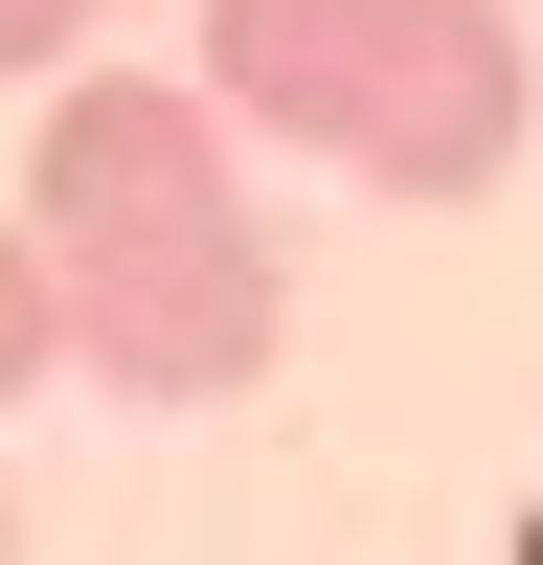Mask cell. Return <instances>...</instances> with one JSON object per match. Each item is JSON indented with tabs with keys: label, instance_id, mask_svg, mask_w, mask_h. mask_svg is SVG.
Listing matches in <instances>:
<instances>
[{
	"label": "cell",
	"instance_id": "obj_3",
	"mask_svg": "<svg viewBox=\"0 0 543 565\" xmlns=\"http://www.w3.org/2000/svg\"><path fill=\"white\" fill-rule=\"evenodd\" d=\"M23 385H68V295H45L23 204H0V407H23Z\"/></svg>",
	"mask_w": 543,
	"mask_h": 565
},
{
	"label": "cell",
	"instance_id": "obj_2",
	"mask_svg": "<svg viewBox=\"0 0 543 565\" xmlns=\"http://www.w3.org/2000/svg\"><path fill=\"white\" fill-rule=\"evenodd\" d=\"M204 90L226 136H295V159L385 181V204H498L543 114L521 0H204Z\"/></svg>",
	"mask_w": 543,
	"mask_h": 565
},
{
	"label": "cell",
	"instance_id": "obj_5",
	"mask_svg": "<svg viewBox=\"0 0 543 565\" xmlns=\"http://www.w3.org/2000/svg\"><path fill=\"white\" fill-rule=\"evenodd\" d=\"M0 565H23V498H0Z\"/></svg>",
	"mask_w": 543,
	"mask_h": 565
},
{
	"label": "cell",
	"instance_id": "obj_1",
	"mask_svg": "<svg viewBox=\"0 0 543 565\" xmlns=\"http://www.w3.org/2000/svg\"><path fill=\"white\" fill-rule=\"evenodd\" d=\"M23 249L114 407H249L272 340H295V249L249 204V136L181 68H68L23 114Z\"/></svg>",
	"mask_w": 543,
	"mask_h": 565
},
{
	"label": "cell",
	"instance_id": "obj_4",
	"mask_svg": "<svg viewBox=\"0 0 543 565\" xmlns=\"http://www.w3.org/2000/svg\"><path fill=\"white\" fill-rule=\"evenodd\" d=\"M91 23H114V0H0V90H68Z\"/></svg>",
	"mask_w": 543,
	"mask_h": 565
}]
</instances>
